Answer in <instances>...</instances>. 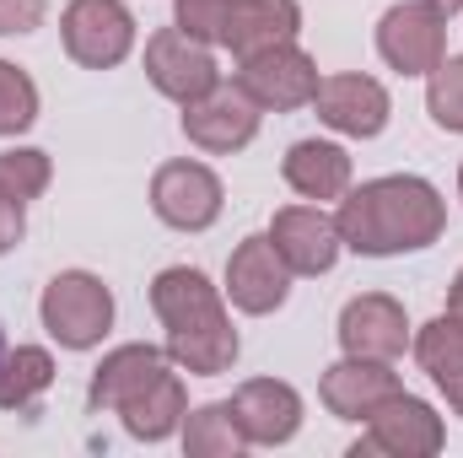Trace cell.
Instances as JSON below:
<instances>
[{
  "label": "cell",
  "mask_w": 463,
  "mask_h": 458,
  "mask_svg": "<svg viewBox=\"0 0 463 458\" xmlns=\"http://www.w3.org/2000/svg\"><path fill=\"white\" fill-rule=\"evenodd\" d=\"M340 243L355 248V253H415V248H431L442 227H448V205L442 195L426 184V178H372L361 189H350L340 200Z\"/></svg>",
  "instance_id": "obj_1"
},
{
  "label": "cell",
  "mask_w": 463,
  "mask_h": 458,
  "mask_svg": "<svg viewBox=\"0 0 463 458\" xmlns=\"http://www.w3.org/2000/svg\"><path fill=\"white\" fill-rule=\"evenodd\" d=\"M151 308L167 329V356L194 372V377H222L232 361H237V329H232L227 308L216 297V286L189 270V264H173L151 281Z\"/></svg>",
  "instance_id": "obj_2"
},
{
  "label": "cell",
  "mask_w": 463,
  "mask_h": 458,
  "mask_svg": "<svg viewBox=\"0 0 463 458\" xmlns=\"http://www.w3.org/2000/svg\"><path fill=\"white\" fill-rule=\"evenodd\" d=\"M173 22L200 38V43H222L237 60L269 43H291L302 27V5L297 0H178Z\"/></svg>",
  "instance_id": "obj_3"
},
{
  "label": "cell",
  "mask_w": 463,
  "mask_h": 458,
  "mask_svg": "<svg viewBox=\"0 0 463 458\" xmlns=\"http://www.w3.org/2000/svg\"><path fill=\"white\" fill-rule=\"evenodd\" d=\"M38 313H43V329L65 350H92L114 324V291L87 270H65L43 286Z\"/></svg>",
  "instance_id": "obj_4"
},
{
  "label": "cell",
  "mask_w": 463,
  "mask_h": 458,
  "mask_svg": "<svg viewBox=\"0 0 463 458\" xmlns=\"http://www.w3.org/2000/svg\"><path fill=\"white\" fill-rule=\"evenodd\" d=\"M146 76H151V87H156L162 98H173V103H184V109L222 87V71H216L211 43L189 38L178 22L162 27V33H151V43H146Z\"/></svg>",
  "instance_id": "obj_5"
},
{
  "label": "cell",
  "mask_w": 463,
  "mask_h": 458,
  "mask_svg": "<svg viewBox=\"0 0 463 458\" xmlns=\"http://www.w3.org/2000/svg\"><path fill=\"white\" fill-rule=\"evenodd\" d=\"M372 432L350 448V458H431L442 453V443H448V432H442V415L426 405V399H410L404 388L393 394V399H383L372 415Z\"/></svg>",
  "instance_id": "obj_6"
},
{
  "label": "cell",
  "mask_w": 463,
  "mask_h": 458,
  "mask_svg": "<svg viewBox=\"0 0 463 458\" xmlns=\"http://www.w3.org/2000/svg\"><path fill=\"white\" fill-rule=\"evenodd\" d=\"M377 54L399 76H431L448 54V16L426 0H404L377 22Z\"/></svg>",
  "instance_id": "obj_7"
},
{
  "label": "cell",
  "mask_w": 463,
  "mask_h": 458,
  "mask_svg": "<svg viewBox=\"0 0 463 458\" xmlns=\"http://www.w3.org/2000/svg\"><path fill=\"white\" fill-rule=\"evenodd\" d=\"M237 87H242L259 109H302V103L318 98V65H313L297 43H269V49L242 54Z\"/></svg>",
  "instance_id": "obj_8"
},
{
  "label": "cell",
  "mask_w": 463,
  "mask_h": 458,
  "mask_svg": "<svg viewBox=\"0 0 463 458\" xmlns=\"http://www.w3.org/2000/svg\"><path fill=\"white\" fill-rule=\"evenodd\" d=\"M60 33H65V54L76 65L109 71L135 43V16L118 0H71L65 16H60Z\"/></svg>",
  "instance_id": "obj_9"
},
{
  "label": "cell",
  "mask_w": 463,
  "mask_h": 458,
  "mask_svg": "<svg viewBox=\"0 0 463 458\" xmlns=\"http://www.w3.org/2000/svg\"><path fill=\"white\" fill-rule=\"evenodd\" d=\"M151 211L178 232H205L222 216V178L205 162H162L151 178Z\"/></svg>",
  "instance_id": "obj_10"
},
{
  "label": "cell",
  "mask_w": 463,
  "mask_h": 458,
  "mask_svg": "<svg viewBox=\"0 0 463 458\" xmlns=\"http://www.w3.org/2000/svg\"><path fill=\"white\" fill-rule=\"evenodd\" d=\"M184 135H189L200 151H216V157L242 151V146L259 135V103H253L237 81H232V87H216V92H205L200 103L184 109Z\"/></svg>",
  "instance_id": "obj_11"
},
{
  "label": "cell",
  "mask_w": 463,
  "mask_h": 458,
  "mask_svg": "<svg viewBox=\"0 0 463 458\" xmlns=\"http://www.w3.org/2000/svg\"><path fill=\"white\" fill-rule=\"evenodd\" d=\"M227 291H232V302H237L242 313H275V308L286 302L291 270H286V259L275 253L269 232H264V237H242V243L232 248Z\"/></svg>",
  "instance_id": "obj_12"
},
{
  "label": "cell",
  "mask_w": 463,
  "mask_h": 458,
  "mask_svg": "<svg viewBox=\"0 0 463 458\" xmlns=\"http://www.w3.org/2000/svg\"><path fill=\"white\" fill-rule=\"evenodd\" d=\"M269 243H275V253L286 259V270L291 275H324V270H335V259H340V227H335V216H324V211H307V205H286V211H275V222H269Z\"/></svg>",
  "instance_id": "obj_13"
},
{
  "label": "cell",
  "mask_w": 463,
  "mask_h": 458,
  "mask_svg": "<svg viewBox=\"0 0 463 458\" xmlns=\"http://www.w3.org/2000/svg\"><path fill=\"white\" fill-rule=\"evenodd\" d=\"M232 415H237V426H242L248 443L275 448V443H291V437H297V426H302V399H297L291 383L253 377V383H242V388L232 394Z\"/></svg>",
  "instance_id": "obj_14"
},
{
  "label": "cell",
  "mask_w": 463,
  "mask_h": 458,
  "mask_svg": "<svg viewBox=\"0 0 463 458\" xmlns=\"http://www.w3.org/2000/svg\"><path fill=\"white\" fill-rule=\"evenodd\" d=\"M410 340V324H404V308L383 291H366L345 302L340 313V345L345 356H372V361H393Z\"/></svg>",
  "instance_id": "obj_15"
},
{
  "label": "cell",
  "mask_w": 463,
  "mask_h": 458,
  "mask_svg": "<svg viewBox=\"0 0 463 458\" xmlns=\"http://www.w3.org/2000/svg\"><path fill=\"white\" fill-rule=\"evenodd\" d=\"M313 103H318V119L329 129L355 135V140H372L388 124V92L372 76H329V81H318Z\"/></svg>",
  "instance_id": "obj_16"
},
{
  "label": "cell",
  "mask_w": 463,
  "mask_h": 458,
  "mask_svg": "<svg viewBox=\"0 0 463 458\" xmlns=\"http://www.w3.org/2000/svg\"><path fill=\"white\" fill-rule=\"evenodd\" d=\"M318 394H324L329 415L361 421V415H372L383 399L399 394V372H388V361H372V356H345V361H335V367L324 372Z\"/></svg>",
  "instance_id": "obj_17"
},
{
  "label": "cell",
  "mask_w": 463,
  "mask_h": 458,
  "mask_svg": "<svg viewBox=\"0 0 463 458\" xmlns=\"http://www.w3.org/2000/svg\"><path fill=\"white\" fill-rule=\"evenodd\" d=\"M167 377V356L156 345H118L103 356V367L92 372L87 405L92 410H124L129 399H140L146 388H156Z\"/></svg>",
  "instance_id": "obj_18"
},
{
  "label": "cell",
  "mask_w": 463,
  "mask_h": 458,
  "mask_svg": "<svg viewBox=\"0 0 463 458\" xmlns=\"http://www.w3.org/2000/svg\"><path fill=\"white\" fill-rule=\"evenodd\" d=\"M286 184L302 195V200H340L350 189V157L329 140H297L280 162Z\"/></svg>",
  "instance_id": "obj_19"
},
{
  "label": "cell",
  "mask_w": 463,
  "mask_h": 458,
  "mask_svg": "<svg viewBox=\"0 0 463 458\" xmlns=\"http://www.w3.org/2000/svg\"><path fill=\"white\" fill-rule=\"evenodd\" d=\"M415 356H420V367L431 372V383L448 394V405L463 415V324L453 313L431 319V324L415 335Z\"/></svg>",
  "instance_id": "obj_20"
},
{
  "label": "cell",
  "mask_w": 463,
  "mask_h": 458,
  "mask_svg": "<svg viewBox=\"0 0 463 458\" xmlns=\"http://www.w3.org/2000/svg\"><path fill=\"white\" fill-rule=\"evenodd\" d=\"M118 415H124L129 437H140V443H162V437H173V432H178V421L189 415V394H184V383L167 372L156 388H146L140 399H129Z\"/></svg>",
  "instance_id": "obj_21"
},
{
  "label": "cell",
  "mask_w": 463,
  "mask_h": 458,
  "mask_svg": "<svg viewBox=\"0 0 463 458\" xmlns=\"http://www.w3.org/2000/svg\"><path fill=\"white\" fill-rule=\"evenodd\" d=\"M54 383V361L38 345H16L0 356V410H27Z\"/></svg>",
  "instance_id": "obj_22"
},
{
  "label": "cell",
  "mask_w": 463,
  "mask_h": 458,
  "mask_svg": "<svg viewBox=\"0 0 463 458\" xmlns=\"http://www.w3.org/2000/svg\"><path fill=\"white\" fill-rule=\"evenodd\" d=\"M242 426L232 415V405H200L189 415V432H184V448L194 458H237L242 453Z\"/></svg>",
  "instance_id": "obj_23"
},
{
  "label": "cell",
  "mask_w": 463,
  "mask_h": 458,
  "mask_svg": "<svg viewBox=\"0 0 463 458\" xmlns=\"http://www.w3.org/2000/svg\"><path fill=\"white\" fill-rule=\"evenodd\" d=\"M38 119V87L27 71H16L11 60H0V135H22Z\"/></svg>",
  "instance_id": "obj_24"
},
{
  "label": "cell",
  "mask_w": 463,
  "mask_h": 458,
  "mask_svg": "<svg viewBox=\"0 0 463 458\" xmlns=\"http://www.w3.org/2000/svg\"><path fill=\"white\" fill-rule=\"evenodd\" d=\"M426 109L442 129H458L463 135V54L458 60H442L431 71V92H426Z\"/></svg>",
  "instance_id": "obj_25"
},
{
  "label": "cell",
  "mask_w": 463,
  "mask_h": 458,
  "mask_svg": "<svg viewBox=\"0 0 463 458\" xmlns=\"http://www.w3.org/2000/svg\"><path fill=\"white\" fill-rule=\"evenodd\" d=\"M0 189H11L22 205L49 189V157L43 151H5L0 157Z\"/></svg>",
  "instance_id": "obj_26"
},
{
  "label": "cell",
  "mask_w": 463,
  "mask_h": 458,
  "mask_svg": "<svg viewBox=\"0 0 463 458\" xmlns=\"http://www.w3.org/2000/svg\"><path fill=\"white\" fill-rule=\"evenodd\" d=\"M43 22V0H0V38L5 33H33Z\"/></svg>",
  "instance_id": "obj_27"
},
{
  "label": "cell",
  "mask_w": 463,
  "mask_h": 458,
  "mask_svg": "<svg viewBox=\"0 0 463 458\" xmlns=\"http://www.w3.org/2000/svg\"><path fill=\"white\" fill-rule=\"evenodd\" d=\"M22 243V200L11 189H0V253Z\"/></svg>",
  "instance_id": "obj_28"
},
{
  "label": "cell",
  "mask_w": 463,
  "mask_h": 458,
  "mask_svg": "<svg viewBox=\"0 0 463 458\" xmlns=\"http://www.w3.org/2000/svg\"><path fill=\"white\" fill-rule=\"evenodd\" d=\"M448 313L463 324V270H458V281H453V291H448Z\"/></svg>",
  "instance_id": "obj_29"
},
{
  "label": "cell",
  "mask_w": 463,
  "mask_h": 458,
  "mask_svg": "<svg viewBox=\"0 0 463 458\" xmlns=\"http://www.w3.org/2000/svg\"><path fill=\"white\" fill-rule=\"evenodd\" d=\"M426 5H437L442 16H453V11H463V0H426Z\"/></svg>",
  "instance_id": "obj_30"
},
{
  "label": "cell",
  "mask_w": 463,
  "mask_h": 458,
  "mask_svg": "<svg viewBox=\"0 0 463 458\" xmlns=\"http://www.w3.org/2000/svg\"><path fill=\"white\" fill-rule=\"evenodd\" d=\"M0 356H5V329H0Z\"/></svg>",
  "instance_id": "obj_31"
},
{
  "label": "cell",
  "mask_w": 463,
  "mask_h": 458,
  "mask_svg": "<svg viewBox=\"0 0 463 458\" xmlns=\"http://www.w3.org/2000/svg\"><path fill=\"white\" fill-rule=\"evenodd\" d=\"M458 189H463V167H458Z\"/></svg>",
  "instance_id": "obj_32"
}]
</instances>
